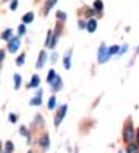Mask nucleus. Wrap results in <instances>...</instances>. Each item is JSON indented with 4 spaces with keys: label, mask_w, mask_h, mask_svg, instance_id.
<instances>
[{
    "label": "nucleus",
    "mask_w": 139,
    "mask_h": 153,
    "mask_svg": "<svg viewBox=\"0 0 139 153\" xmlns=\"http://www.w3.org/2000/svg\"><path fill=\"white\" fill-rule=\"evenodd\" d=\"M25 34V25H19V36H24Z\"/></svg>",
    "instance_id": "obj_26"
},
{
    "label": "nucleus",
    "mask_w": 139,
    "mask_h": 153,
    "mask_svg": "<svg viewBox=\"0 0 139 153\" xmlns=\"http://www.w3.org/2000/svg\"><path fill=\"white\" fill-rule=\"evenodd\" d=\"M86 25H88V24H85V22H80V24H78V27H80V28H85Z\"/></svg>",
    "instance_id": "obj_31"
},
{
    "label": "nucleus",
    "mask_w": 139,
    "mask_h": 153,
    "mask_svg": "<svg viewBox=\"0 0 139 153\" xmlns=\"http://www.w3.org/2000/svg\"><path fill=\"white\" fill-rule=\"evenodd\" d=\"M20 134H24V136H28V133H27V128H25V127H20Z\"/></svg>",
    "instance_id": "obj_28"
},
{
    "label": "nucleus",
    "mask_w": 139,
    "mask_h": 153,
    "mask_svg": "<svg viewBox=\"0 0 139 153\" xmlns=\"http://www.w3.org/2000/svg\"><path fill=\"white\" fill-rule=\"evenodd\" d=\"M41 103H42V99H41V91H39V92H38V95L34 97V99H31V100H30V105H38V106H39Z\"/></svg>",
    "instance_id": "obj_10"
},
{
    "label": "nucleus",
    "mask_w": 139,
    "mask_h": 153,
    "mask_svg": "<svg viewBox=\"0 0 139 153\" xmlns=\"http://www.w3.org/2000/svg\"><path fill=\"white\" fill-rule=\"evenodd\" d=\"M41 145H42V149H48V145H50V139H48L47 134H44L41 137Z\"/></svg>",
    "instance_id": "obj_11"
},
{
    "label": "nucleus",
    "mask_w": 139,
    "mask_h": 153,
    "mask_svg": "<svg viewBox=\"0 0 139 153\" xmlns=\"http://www.w3.org/2000/svg\"><path fill=\"white\" fill-rule=\"evenodd\" d=\"M58 0H47V3H45V10H44V13L45 14H48V11H50L53 6H55V3H56Z\"/></svg>",
    "instance_id": "obj_9"
},
{
    "label": "nucleus",
    "mask_w": 139,
    "mask_h": 153,
    "mask_svg": "<svg viewBox=\"0 0 139 153\" xmlns=\"http://www.w3.org/2000/svg\"><path fill=\"white\" fill-rule=\"evenodd\" d=\"M52 89H53V91H58V89H61L62 88V83H61V76H58L56 75V78H55L53 80V83H52Z\"/></svg>",
    "instance_id": "obj_7"
},
{
    "label": "nucleus",
    "mask_w": 139,
    "mask_h": 153,
    "mask_svg": "<svg viewBox=\"0 0 139 153\" xmlns=\"http://www.w3.org/2000/svg\"><path fill=\"white\" fill-rule=\"evenodd\" d=\"M119 52H120V50H119V47H117V45L108 48V53H109V55H113V53H119Z\"/></svg>",
    "instance_id": "obj_23"
},
{
    "label": "nucleus",
    "mask_w": 139,
    "mask_h": 153,
    "mask_svg": "<svg viewBox=\"0 0 139 153\" xmlns=\"http://www.w3.org/2000/svg\"><path fill=\"white\" fill-rule=\"evenodd\" d=\"M52 39H53V31H48L47 33V38H45V47H50Z\"/></svg>",
    "instance_id": "obj_19"
},
{
    "label": "nucleus",
    "mask_w": 139,
    "mask_h": 153,
    "mask_svg": "<svg viewBox=\"0 0 139 153\" xmlns=\"http://www.w3.org/2000/svg\"><path fill=\"white\" fill-rule=\"evenodd\" d=\"M71 53H72V50H69L64 56V67L66 69H71Z\"/></svg>",
    "instance_id": "obj_13"
},
{
    "label": "nucleus",
    "mask_w": 139,
    "mask_h": 153,
    "mask_svg": "<svg viewBox=\"0 0 139 153\" xmlns=\"http://www.w3.org/2000/svg\"><path fill=\"white\" fill-rule=\"evenodd\" d=\"M55 103H56V97H55V95H52L50 99H48V103H47L48 109H53V108H55Z\"/></svg>",
    "instance_id": "obj_18"
},
{
    "label": "nucleus",
    "mask_w": 139,
    "mask_h": 153,
    "mask_svg": "<svg viewBox=\"0 0 139 153\" xmlns=\"http://www.w3.org/2000/svg\"><path fill=\"white\" fill-rule=\"evenodd\" d=\"M19 44H20L19 38H11V39L8 41V50H10L11 53H14L17 48H19Z\"/></svg>",
    "instance_id": "obj_4"
},
{
    "label": "nucleus",
    "mask_w": 139,
    "mask_h": 153,
    "mask_svg": "<svg viewBox=\"0 0 139 153\" xmlns=\"http://www.w3.org/2000/svg\"><path fill=\"white\" fill-rule=\"evenodd\" d=\"M45 59H47V53H45V50H42L39 53V59H38V62H36V67L38 69H41L44 66V62H45Z\"/></svg>",
    "instance_id": "obj_6"
},
{
    "label": "nucleus",
    "mask_w": 139,
    "mask_h": 153,
    "mask_svg": "<svg viewBox=\"0 0 139 153\" xmlns=\"http://www.w3.org/2000/svg\"><path fill=\"white\" fill-rule=\"evenodd\" d=\"M33 19H34V14L30 11V13H27V14L22 17V20H24V24H30V22H33Z\"/></svg>",
    "instance_id": "obj_12"
},
{
    "label": "nucleus",
    "mask_w": 139,
    "mask_h": 153,
    "mask_svg": "<svg viewBox=\"0 0 139 153\" xmlns=\"http://www.w3.org/2000/svg\"><path fill=\"white\" fill-rule=\"evenodd\" d=\"M136 53H139V47H138V50H136Z\"/></svg>",
    "instance_id": "obj_35"
},
{
    "label": "nucleus",
    "mask_w": 139,
    "mask_h": 153,
    "mask_svg": "<svg viewBox=\"0 0 139 153\" xmlns=\"http://www.w3.org/2000/svg\"><path fill=\"white\" fill-rule=\"evenodd\" d=\"M11 38H13V31H11V28H10V30H5V31H3V34H2V39L10 41Z\"/></svg>",
    "instance_id": "obj_17"
},
{
    "label": "nucleus",
    "mask_w": 139,
    "mask_h": 153,
    "mask_svg": "<svg viewBox=\"0 0 139 153\" xmlns=\"http://www.w3.org/2000/svg\"><path fill=\"white\" fill-rule=\"evenodd\" d=\"M20 81H22L20 75H19V74H16V75H14V88H16V89H19V88H20Z\"/></svg>",
    "instance_id": "obj_20"
},
{
    "label": "nucleus",
    "mask_w": 139,
    "mask_h": 153,
    "mask_svg": "<svg viewBox=\"0 0 139 153\" xmlns=\"http://www.w3.org/2000/svg\"><path fill=\"white\" fill-rule=\"evenodd\" d=\"M56 16H58V19H61V20H66V13L58 11V13H56Z\"/></svg>",
    "instance_id": "obj_25"
},
{
    "label": "nucleus",
    "mask_w": 139,
    "mask_h": 153,
    "mask_svg": "<svg viewBox=\"0 0 139 153\" xmlns=\"http://www.w3.org/2000/svg\"><path fill=\"white\" fill-rule=\"evenodd\" d=\"M127 153H139V147H138L136 144H128Z\"/></svg>",
    "instance_id": "obj_14"
},
{
    "label": "nucleus",
    "mask_w": 139,
    "mask_h": 153,
    "mask_svg": "<svg viewBox=\"0 0 139 153\" xmlns=\"http://www.w3.org/2000/svg\"><path fill=\"white\" fill-rule=\"evenodd\" d=\"M95 28H97V20H95V19H89V20H88V25H86L88 33H94Z\"/></svg>",
    "instance_id": "obj_5"
},
{
    "label": "nucleus",
    "mask_w": 139,
    "mask_h": 153,
    "mask_svg": "<svg viewBox=\"0 0 139 153\" xmlns=\"http://www.w3.org/2000/svg\"><path fill=\"white\" fill-rule=\"evenodd\" d=\"M5 145H6V153H11L13 150H14V145H13V142H11V141H8Z\"/></svg>",
    "instance_id": "obj_22"
},
{
    "label": "nucleus",
    "mask_w": 139,
    "mask_h": 153,
    "mask_svg": "<svg viewBox=\"0 0 139 153\" xmlns=\"http://www.w3.org/2000/svg\"><path fill=\"white\" fill-rule=\"evenodd\" d=\"M24 62H25V55L22 53V55H19V56H17V59H16V64H17V66H22Z\"/></svg>",
    "instance_id": "obj_21"
},
{
    "label": "nucleus",
    "mask_w": 139,
    "mask_h": 153,
    "mask_svg": "<svg viewBox=\"0 0 139 153\" xmlns=\"http://www.w3.org/2000/svg\"><path fill=\"white\" fill-rule=\"evenodd\" d=\"M127 50H128V45H123V47L120 48V52H119V53H125Z\"/></svg>",
    "instance_id": "obj_29"
},
{
    "label": "nucleus",
    "mask_w": 139,
    "mask_h": 153,
    "mask_svg": "<svg viewBox=\"0 0 139 153\" xmlns=\"http://www.w3.org/2000/svg\"><path fill=\"white\" fill-rule=\"evenodd\" d=\"M3 58H5V52H3V50H0V61H2Z\"/></svg>",
    "instance_id": "obj_30"
},
{
    "label": "nucleus",
    "mask_w": 139,
    "mask_h": 153,
    "mask_svg": "<svg viewBox=\"0 0 139 153\" xmlns=\"http://www.w3.org/2000/svg\"><path fill=\"white\" fill-rule=\"evenodd\" d=\"M123 139H125L127 142H130V144H131V141L135 139V130H133V125H131L130 120L127 122V127L123 128Z\"/></svg>",
    "instance_id": "obj_1"
},
{
    "label": "nucleus",
    "mask_w": 139,
    "mask_h": 153,
    "mask_svg": "<svg viewBox=\"0 0 139 153\" xmlns=\"http://www.w3.org/2000/svg\"><path fill=\"white\" fill-rule=\"evenodd\" d=\"M94 10L97 13H102V10H103V2H102V0H95V2H94Z\"/></svg>",
    "instance_id": "obj_15"
},
{
    "label": "nucleus",
    "mask_w": 139,
    "mask_h": 153,
    "mask_svg": "<svg viewBox=\"0 0 139 153\" xmlns=\"http://www.w3.org/2000/svg\"><path fill=\"white\" fill-rule=\"evenodd\" d=\"M39 75H33L31 76V80H30V83H28V88H38L39 86Z\"/></svg>",
    "instance_id": "obj_8"
},
{
    "label": "nucleus",
    "mask_w": 139,
    "mask_h": 153,
    "mask_svg": "<svg viewBox=\"0 0 139 153\" xmlns=\"http://www.w3.org/2000/svg\"><path fill=\"white\" fill-rule=\"evenodd\" d=\"M55 78H56V74H55V71L52 69V71L48 72V75H47V83H48V85H52Z\"/></svg>",
    "instance_id": "obj_16"
},
{
    "label": "nucleus",
    "mask_w": 139,
    "mask_h": 153,
    "mask_svg": "<svg viewBox=\"0 0 139 153\" xmlns=\"http://www.w3.org/2000/svg\"><path fill=\"white\" fill-rule=\"evenodd\" d=\"M0 152H2V144H0Z\"/></svg>",
    "instance_id": "obj_34"
},
{
    "label": "nucleus",
    "mask_w": 139,
    "mask_h": 153,
    "mask_svg": "<svg viewBox=\"0 0 139 153\" xmlns=\"http://www.w3.org/2000/svg\"><path fill=\"white\" fill-rule=\"evenodd\" d=\"M28 153H30V152H28Z\"/></svg>",
    "instance_id": "obj_36"
},
{
    "label": "nucleus",
    "mask_w": 139,
    "mask_h": 153,
    "mask_svg": "<svg viewBox=\"0 0 139 153\" xmlns=\"http://www.w3.org/2000/svg\"><path fill=\"white\" fill-rule=\"evenodd\" d=\"M66 111H67V105H62L61 108H59V111H58V114H56V117H55V125H58L61 123V120L64 119V116H66Z\"/></svg>",
    "instance_id": "obj_3"
},
{
    "label": "nucleus",
    "mask_w": 139,
    "mask_h": 153,
    "mask_svg": "<svg viewBox=\"0 0 139 153\" xmlns=\"http://www.w3.org/2000/svg\"><path fill=\"white\" fill-rule=\"evenodd\" d=\"M56 58H58V56H56V55H55V53H53V55H52V61L55 62V61H56Z\"/></svg>",
    "instance_id": "obj_32"
},
{
    "label": "nucleus",
    "mask_w": 139,
    "mask_h": 153,
    "mask_svg": "<svg viewBox=\"0 0 139 153\" xmlns=\"http://www.w3.org/2000/svg\"><path fill=\"white\" fill-rule=\"evenodd\" d=\"M109 58V53H108V48L105 44H102L100 48H99V62L100 64H103V62H106Z\"/></svg>",
    "instance_id": "obj_2"
},
{
    "label": "nucleus",
    "mask_w": 139,
    "mask_h": 153,
    "mask_svg": "<svg viewBox=\"0 0 139 153\" xmlns=\"http://www.w3.org/2000/svg\"><path fill=\"white\" fill-rule=\"evenodd\" d=\"M136 137H138V147H139V130H138V134H136Z\"/></svg>",
    "instance_id": "obj_33"
},
{
    "label": "nucleus",
    "mask_w": 139,
    "mask_h": 153,
    "mask_svg": "<svg viewBox=\"0 0 139 153\" xmlns=\"http://www.w3.org/2000/svg\"><path fill=\"white\" fill-rule=\"evenodd\" d=\"M17 0H13V2H11V5H10V10L11 11H14V10H17Z\"/></svg>",
    "instance_id": "obj_24"
},
{
    "label": "nucleus",
    "mask_w": 139,
    "mask_h": 153,
    "mask_svg": "<svg viewBox=\"0 0 139 153\" xmlns=\"http://www.w3.org/2000/svg\"><path fill=\"white\" fill-rule=\"evenodd\" d=\"M8 119H10V122H13V123H14V122L17 120V116H16V114H10V117H8Z\"/></svg>",
    "instance_id": "obj_27"
}]
</instances>
